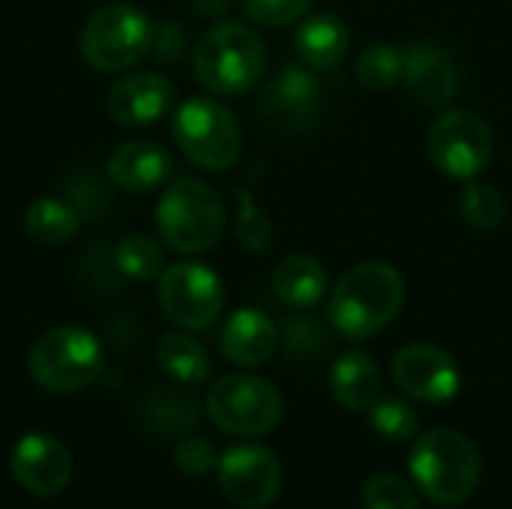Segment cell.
I'll list each match as a JSON object with an SVG mask.
<instances>
[{
	"mask_svg": "<svg viewBox=\"0 0 512 509\" xmlns=\"http://www.w3.org/2000/svg\"><path fill=\"white\" fill-rule=\"evenodd\" d=\"M261 114L282 132H306L321 114V84L315 69L285 63L261 96Z\"/></svg>",
	"mask_w": 512,
	"mask_h": 509,
	"instance_id": "13",
	"label": "cell"
},
{
	"mask_svg": "<svg viewBox=\"0 0 512 509\" xmlns=\"http://www.w3.org/2000/svg\"><path fill=\"white\" fill-rule=\"evenodd\" d=\"M240 210H237V240L249 249V252H267L273 243V225L267 219V213L255 204V198L240 189L237 192Z\"/></svg>",
	"mask_w": 512,
	"mask_h": 509,
	"instance_id": "31",
	"label": "cell"
},
{
	"mask_svg": "<svg viewBox=\"0 0 512 509\" xmlns=\"http://www.w3.org/2000/svg\"><path fill=\"white\" fill-rule=\"evenodd\" d=\"M459 210H462L465 222L480 231H495L507 219V201H504L501 189L492 183H480V180H471L465 186V192L459 198Z\"/></svg>",
	"mask_w": 512,
	"mask_h": 509,
	"instance_id": "26",
	"label": "cell"
},
{
	"mask_svg": "<svg viewBox=\"0 0 512 509\" xmlns=\"http://www.w3.org/2000/svg\"><path fill=\"white\" fill-rule=\"evenodd\" d=\"M330 387L333 396L342 408L348 411H369L381 393H384V378L378 363L363 354V351H348L333 363L330 372Z\"/></svg>",
	"mask_w": 512,
	"mask_h": 509,
	"instance_id": "20",
	"label": "cell"
},
{
	"mask_svg": "<svg viewBox=\"0 0 512 509\" xmlns=\"http://www.w3.org/2000/svg\"><path fill=\"white\" fill-rule=\"evenodd\" d=\"M156 228L180 255L210 252L225 234V204L210 183L174 177L156 204Z\"/></svg>",
	"mask_w": 512,
	"mask_h": 509,
	"instance_id": "4",
	"label": "cell"
},
{
	"mask_svg": "<svg viewBox=\"0 0 512 509\" xmlns=\"http://www.w3.org/2000/svg\"><path fill=\"white\" fill-rule=\"evenodd\" d=\"M174 105V84L159 72H129L108 90V117L120 126H150Z\"/></svg>",
	"mask_w": 512,
	"mask_h": 509,
	"instance_id": "16",
	"label": "cell"
},
{
	"mask_svg": "<svg viewBox=\"0 0 512 509\" xmlns=\"http://www.w3.org/2000/svg\"><path fill=\"white\" fill-rule=\"evenodd\" d=\"M147 426L159 435H186L198 426V405L174 390H153L144 402Z\"/></svg>",
	"mask_w": 512,
	"mask_h": 509,
	"instance_id": "24",
	"label": "cell"
},
{
	"mask_svg": "<svg viewBox=\"0 0 512 509\" xmlns=\"http://www.w3.org/2000/svg\"><path fill=\"white\" fill-rule=\"evenodd\" d=\"M81 228V213L63 198H36L24 210V231L39 246H63Z\"/></svg>",
	"mask_w": 512,
	"mask_h": 509,
	"instance_id": "22",
	"label": "cell"
},
{
	"mask_svg": "<svg viewBox=\"0 0 512 509\" xmlns=\"http://www.w3.org/2000/svg\"><path fill=\"white\" fill-rule=\"evenodd\" d=\"M156 42V57L159 60H180V51H183V36H180V27L177 24H162L159 36H153Z\"/></svg>",
	"mask_w": 512,
	"mask_h": 509,
	"instance_id": "34",
	"label": "cell"
},
{
	"mask_svg": "<svg viewBox=\"0 0 512 509\" xmlns=\"http://www.w3.org/2000/svg\"><path fill=\"white\" fill-rule=\"evenodd\" d=\"M405 303V279L387 261H363L351 267L327 300L330 327L348 339L363 342L387 330Z\"/></svg>",
	"mask_w": 512,
	"mask_h": 509,
	"instance_id": "1",
	"label": "cell"
},
{
	"mask_svg": "<svg viewBox=\"0 0 512 509\" xmlns=\"http://www.w3.org/2000/svg\"><path fill=\"white\" fill-rule=\"evenodd\" d=\"M411 477L432 504H465L480 486V453L471 438L453 429H429L417 438L408 456Z\"/></svg>",
	"mask_w": 512,
	"mask_h": 509,
	"instance_id": "2",
	"label": "cell"
},
{
	"mask_svg": "<svg viewBox=\"0 0 512 509\" xmlns=\"http://www.w3.org/2000/svg\"><path fill=\"white\" fill-rule=\"evenodd\" d=\"M114 264H117V270L126 279H132V282H150V279H156L165 270V255H162L159 243H153L150 237L132 234V237H126V240L117 243Z\"/></svg>",
	"mask_w": 512,
	"mask_h": 509,
	"instance_id": "27",
	"label": "cell"
},
{
	"mask_svg": "<svg viewBox=\"0 0 512 509\" xmlns=\"http://www.w3.org/2000/svg\"><path fill=\"white\" fill-rule=\"evenodd\" d=\"M171 153L159 141H126L108 156V177L123 192H150L171 177Z\"/></svg>",
	"mask_w": 512,
	"mask_h": 509,
	"instance_id": "18",
	"label": "cell"
},
{
	"mask_svg": "<svg viewBox=\"0 0 512 509\" xmlns=\"http://www.w3.org/2000/svg\"><path fill=\"white\" fill-rule=\"evenodd\" d=\"M156 27L147 12L129 0L99 6L81 27V57L96 72H123L150 51Z\"/></svg>",
	"mask_w": 512,
	"mask_h": 509,
	"instance_id": "5",
	"label": "cell"
},
{
	"mask_svg": "<svg viewBox=\"0 0 512 509\" xmlns=\"http://www.w3.org/2000/svg\"><path fill=\"white\" fill-rule=\"evenodd\" d=\"M402 81L420 105H450L462 90V72L450 51L435 42H414L405 48Z\"/></svg>",
	"mask_w": 512,
	"mask_h": 509,
	"instance_id": "15",
	"label": "cell"
},
{
	"mask_svg": "<svg viewBox=\"0 0 512 509\" xmlns=\"http://www.w3.org/2000/svg\"><path fill=\"white\" fill-rule=\"evenodd\" d=\"M279 339H282V345H285L288 360H297V363H309V360L321 357V354L330 348V333H327V327H324L321 321L309 318V315L288 318Z\"/></svg>",
	"mask_w": 512,
	"mask_h": 509,
	"instance_id": "29",
	"label": "cell"
},
{
	"mask_svg": "<svg viewBox=\"0 0 512 509\" xmlns=\"http://www.w3.org/2000/svg\"><path fill=\"white\" fill-rule=\"evenodd\" d=\"M366 509H420L417 489L396 474H375L363 486Z\"/></svg>",
	"mask_w": 512,
	"mask_h": 509,
	"instance_id": "30",
	"label": "cell"
},
{
	"mask_svg": "<svg viewBox=\"0 0 512 509\" xmlns=\"http://www.w3.org/2000/svg\"><path fill=\"white\" fill-rule=\"evenodd\" d=\"M174 462H177L180 474H186L192 480H201L216 468L219 456H216V450H213V444L207 438H183L177 444V450H174Z\"/></svg>",
	"mask_w": 512,
	"mask_h": 509,
	"instance_id": "33",
	"label": "cell"
},
{
	"mask_svg": "<svg viewBox=\"0 0 512 509\" xmlns=\"http://www.w3.org/2000/svg\"><path fill=\"white\" fill-rule=\"evenodd\" d=\"M294 48L303 66L324 72V69H336L348 48H351V33L348 24L333 15V12H318L300 21L297 36H294Z\"/></svg>",
	"mask_w": 512,
	"mask_h": 509,
	"instance_id": "19",
	"label": "cell"
},
{
	"mask_svg": "<svg viewBox=\"0 0 512 509\" xmlns=\"http://www.w3.org/2000/svg\"><path fill=\"white\" fill-rule=\"evenodd\" d=\"M102 363H105L102 342L78 324H63L48 330L45 336L36 339L27 357L33 384L57 396L90 387L99 378Z\"/></svg>",
	"mask_w": 512,
	"mask_h": 509,
	"instance_id": "6",
	"label": "cell"
},
{
	"mask_svg": "<svg viewBox=\"0 0 512 509\" xmlns=\"http://www.w3.org/2000/svg\"><path fill=\"white\" fill-rule=\"evenodd\" d=\"M309 9L312 0H243V12L261 27H288L303 21Z\"/></svg>",
	"mask_w": 512,
	"mask_h": 509,
	"instance_id": "32",
	"label": "cell"
},
{
	"mask_svg": "<svg viewBox=\"0 0 512 509\" xmlns=\"http://www.w3.org/2000/svg\"><path fill=\"white\" fill-rule=\"evenodd\" d=\"M273 291L291 309H312L327 294V270L312 255H285L273 267Z\"/></svg>",
	"mask_w": 512,
	"mask_h": 509,
	"instance_id": "21",
	"label": "cell"
},
{
	"mask_svg": "<svg viewBox=\"0 0 512 509\" xmlns=\"http://www.w3.org/2000/svg\"><path fill=\"white\" fill-rule=\"evenodd\" d=\"M15 483L33 498H57L72 480V456L54 435L30 432L15 441L9 459Z\"/></svg>",
	"mask_w": 512,
	"mask_h": 509,
	"instance_id": "14",
	"label": "cell"
},
{
	"mask_svg": "<svg viewBox=\"0 0 512 509\" xmlns=\"http://www.w3.org/2000/svg\"><path fill=\"white\" fill-rule=\"evenodd\" d=\"M393 381L405 396L417 402L444 405L459 393L462 372L444 348L417 342V345H405L393 357Z\"/></svg>",
	"mask_w": 512,
	"mask_h": 509,
	"instance_id": "12",
	"label": "cell"
},
{
	"mask_svg": "<svg viewBox=\"0 0 512 509\" xmlns=\"http://www.w3.org/2000/svg\"><path fill=\"white\" fill-rule=\"evenodd\" d=\"M225 306V285L201 261H180L159 273V309L189 333L213 327Z\"/></svg>",
	"mask_w": 512,
	"mask_h": 509,
	"instance_id": "9",
	"label": "cell"
},
{
	"mask_svg": "<svg viewBox=\"0 0 512 509\" xmlns=\"http://www.w3.org/2000/svg\"><path fill=\"white\" fill-rule=\"evenodd\" d=\"M174 141L204 171H228L243 147V129L228 105L213 96H192L174 114Z\"/></svg>",
	"mask_w": 512,
	"mask_h": 509,
	"instance_id": "7",
	"label": "cell"
},
{
	"mask_svg": "<svg viewBox=\"0 0 512 509\" xmlns=\"http://www.w3.org/2000/svg\"><path fill=\"white\" fill-rule=\"evenodd\" d=\"M276 345H279V327L261 309H237L219 333L222 354L243 369L264 366L276 354Z\"/></svg>",
	"mask_w": 512,
	"mask_h": 509,
	"instance_id": "17",
	"label": "cell"
},
{
	"mask_svg": "<svg viewBox=\"0 0 512 509\" xmlns=\"http://www.w3.org/2000/svg\"><path fill=\"white\" fill-rule=\"evenodd\" d=\"M207 414L216 429L237 438H261L282 423V393L258 375H225L207 393Z\"/></svg>",
	"mask_w": 512,
	"mask_h": 509,
	"instance_id": "8",
	"label": "cell"
},
{
	"mask_svg": "<svg viewBox=\"0 0 512 509\" xmlns=\"http://www.w3.org/2000/svg\"><path fill=\"white\" fill-rule=\"evenodd\" d=\"M495 150V135L492 126L468 108H453L444 111L435 126L429 129V159L432 165L453 177V180H477Z\"/></svg>",
	"mask_w": 512,
	"mask_h": 509,
	"instance_id": "10",
	"label": "cell"
},
{
	"mask_svg": "<svg viewBox=\"0 0 512 509\" xmlns=\"http://www.w3.org/2000/svg\"><path fill=\"white\" fill-rule=\"evenodd\" d=\"M264 69L267 51L261 36L240 21L210 27L192 51L195 81L210 96H240L261 81Z\"/></svg>",
	"mask_w": 512,
	"mask_h": 509,
	"instance_id": "3",
	"label": "cell"
},
{
	"mask_svg": "<svg viewBox=\"0 0 512 509\" xmlns=\"http://www.w3.org/2000/svg\"><path fill=\"white\" fill-rule=\"evenodd\" d=\"M156 360L177 384H204L210 378V357L201 342L186 333H168L156 345Z\"/></svg>",
	"mask_w": 512,
	"mask_h": 509,
	"instance_id": "23",
	"label": "cell"
},
{
	"mask_svg": "<svg viewBox=\"0 0 512 509\" xmlns=\"http://www.w3.org/2000/svg\"><path fill=\"white\" fill-rule=\"evenodd\" d=\"M225 501L237 509H267L282 492V465L261 444H234L216 462Z\"/></svg>",
	"mask_w": 512,
	"mask_h": 509,
	"instance_id": "11",
	"label": "cell"
},
{
	"mask_svg": "<svg viewBox=\"0 0 512 509\" xmlns=\"http://www.w3.org/2000/svg\"><path fill=\"white\" fill-rule=\"evenodd\" d=\"M402 69H405V48H396L390 42L366 45L354 60V75L366 90H390L393 84L402 81Z\"/></svg>",
	"mask_w": 512,
	"mask_h": 509,
	"instance_id": "25",
	"label": "cell"
},
{
	"mask_svg": "<svg viewBox=\"0 0 512 509\" xmlns=\"http://www.w3.org/2000/svg\"><path fill=\"white\" fill-rule=\"evenodd\" d=\"M369 423L387 441H408L420 429V417H417L414 405L399 396H384V393L369 408Z\"/></svg>",
	"mask_w": 512,
	"mask_h": 509,
	"instance_id": "28",
	"label": "cell"
}]
</instances>
